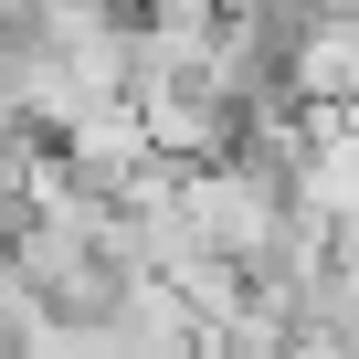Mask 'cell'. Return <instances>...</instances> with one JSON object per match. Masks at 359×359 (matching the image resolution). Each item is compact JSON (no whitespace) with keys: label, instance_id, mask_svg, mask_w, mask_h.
Here are the masks:
<instances>
[{"label":"cell","instance_id":"6da1fadb","mask_svg":"<svg viewBox=\"0 0 359 359\" xmlns=\"http://www.w3.org/2000/svg\"><path fill=\"white\" fill-rule=\"evenodd\" d=\"M0 359H53V306L11 275V254H0Z\"/></svg>","mask_w":359,"mask_h":359}]
</instances>
